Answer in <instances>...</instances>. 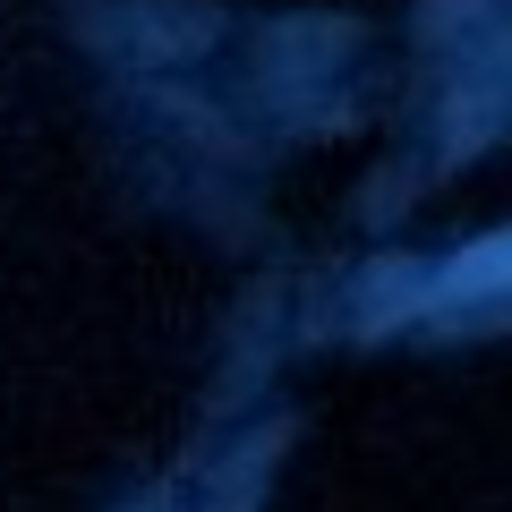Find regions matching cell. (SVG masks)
Here are the masks:
<instances>
[{
  "label": "cell",
  "mask_w": 512,
  "mask_h": 512,
  "mask_svg": "<svg viewBox=\"0 0 512 512\" xmlns=\"http://www.w3.org/2000/svg\"><path fill=\"white\" fill-rule=\"evenodd\" d=\"M495 282H512V231L495 239V248H470L453 265V291H495Z\"/></svg>",
  "instance_id": "1"
}]
</instances>
